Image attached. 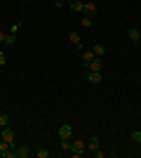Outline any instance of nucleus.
Instances as JSON below:
<instances>
[{
	"label": "nucleus",
	"instance_id": "obj_5",
	"mask_svg": "<svg viewBox=\"0 0 141 158\" xmlns=\"http://www.w3.org/2000/svg\"><path fill=\"white\" fill-rule=\"evenodd\" d=\"M0 40H2V43H7V45H14V43H17V35H14V33L0 31Z\"/></svg>",
	"mask_w": 141,
	"mask_h": 158
},
{
	"label": "nucleus",
	"instance_id": "obj_23",
	"mask_svg": "<svg viewBox=\"0 0 141 158\" xmlns=\"http://www.w3.org/2000/svg\"><path fill=\"white\" fill-rule=\"evenodd\" d=\"M64 2H66V0H54V5H57V7H64Z\"/></svg>",
	"mask_w": 141,
	"mask_h": 158
},
{
	"label": "nucleus",
	"instance_id": "obj_14",
	"mask_svg": "<svg viewBox=\"0 0 141 158\" xmlns=\"http://www.w3.org/2000/svg\"><path fill=\"white\" fill-rule=\"evenodd\" d=\"M68 38H71V43H73V45H82V38H80V35H78L75 31L68 33Z\"/></svg>",
	"mask_w": 141,
	"mask_h": 158
},
{
	"label": "nucleus",
	"instance_id": "obj_9",
	"mask_svg": "<svg viewBox=\"0 0 141 158\" xmlns=\"http://www.w3.org/2000/svg\"><path fill=\"white\" fill-rule=\"evenodd\" d=\"M71 10H73L75 14H82V10H85V0H75V2H71Z\"/></svg>",
	"mask_w": 141,
	"mask_h": 158
},
{
	"label": "nucleus",
	"instance_id": "obj_16",
	"mask_svg": "<svg viewBox=\"0 0 141 158\" xmlns=\"http://www.w3.org/2000/svg\"><path fill=\"white\" fill-rule=\"evenodd\" d=\"M129 137H132L134 144H141V130H132V132H129Z\"/></svg>",
	"mask_w": 141,
	"mask_h": 158
},
{
	"label": "nucleus",
	"instance_id": "obj_3",
	"mask_svg": "<svg viewBox=\"0 0 141 158\" xmlns=\"http://www.w3.org/2000/svg\"><path fill=\"white\" fill-rule=\"evenodd\" d=\"M82 14H85V17H94V14H96V5H94L92 0H85V10H82Z\"/></svg>",
	"mask_w": 141,
	"mask_h": 158
},
{
	"label": "nucleus",
	"instance_id": "obj_4",
	"mask_svg": "<svg viewBox=\"0 0 141 158\" xmlns=\"http://www.w3.org/2000/svg\"><path fill=\"white\" fill-rule=\"evenodd\" d=\"M71 135H73V127L68 125V123H64V125L59 127V137L61 139H71Z\"/></svg>",
	"mask_w": 141,
	"mask_h": 158
},
{
	"label": "nucleus",
	"instance_id": "obj_7",
	"mask_svg": "<svg viewBox=\"0 0 141 158\" xmlns=\"http://www.w3.org/2000/svg\"><path fill=\"white\" fill-rule=\"evenodd\" d=\"M2 139H5L7 144H12V146H14V132L10 130V127H2Z\"/></svg>",
	"mask_w": 141,
	"mask_h": 158
},
{
	"label": "nucleus",
	"instance_id": "obj_17",
	"mask_svg": "<svg viewBox=\"0 0 141 158\" xmlns=\"http://www.w3.org/2000/svg\"><path fill=\"white\" fill-rule=\"evenodd\" d=\"M7 123H10V116H7V113H0V127H7Z\"/></svg>",
	"mask_w": 141,
	"mask_h": 158
},
{
	"label": "nucleus",
	"instance_id": "obj_13",
	"mask_svg": "<svg viewBox=\"0 0 141 158\" xmlns=\"http://www.w3.org/2000/svg\"><path fill=\"white\" fill-rule=\"evenodd\" d=\"M92 52H94V54H96V57H104V54H106V47L101 45V43H96V45H94V47H92Z\"/></svg>",
	"mask_w": 141,
	"mask_h": 158
},
{
	"label": "nucleus",
	"instance_id": "obj_22",
	"mask_svg": "<svg viewBox=\"0 0 141 158\" xmlns=\"http://www.w3.org/2000/svg\"><path fill=\"white\" fill-rule=\"evenodd\" d=\"M19 28H21V24L17 21V24H12V31H10V33H14V35H17V31H19Z\"/></svg>",
	"mask_w": 141,
	"mask_h": 158
},
{
	"label": "nucleus",
	"instance_id": "obj_6",
	"mask_svg": "<svg viewBox=\"0 0 141 158\" xmlns=\"http://www.w3.org/2000/svg\"><path fill=\"white\" fill-rule=\"evenodd\" d=\"M127 38L132 40V43H139V38H141V31H139V28H134V26H132V28H127Z\"/></svg>",
	"mask_w": 141,
	"mask_h": 158
},
{
	"label": "nucleus",
	"instance_id": "obj_24",
	"mask_svg": "<svg viewBox=\"0 0 141 158\" xmlns=\"http://www.w3.org/2000/svg\"><path fill=\"white\" fill-rule=\"evenodd\" d=\"M68 2H75V0H68Z\"/></svg>",
	"mask_w": 141,
	"mask_h": 158
},
{
	"label": "nucleus",
	"instance_id": "obj_10",
	"mask_svg": "<svg viewBox=\"0 0 141 158\" xmlns=\"http://www.w3.org/2000/svg\"><path fill=\"white\" fill-rule=\"evenodd\" d=\"M94 57H96V54H94L92 50H85V52H82V64H85V69L89 66V61H92Z\"/></svg>",
	"mask_w": 141,
	"mask_h": 158
},
{
	"label": "nucleus",
	"instance_id": "obj_21",
	"mask_svg": "<svg viewBox=\"0 0 141 158\" xmlns=\"http://www.w3.org/2000/svg\"><path fill=\"white\" fill-rule=\"evenodd\" d=\"M5 64H7V52L0 50V66H5Z\"/></svg>",
	"mask_w": 141,
	"mask_h": 158
},
{
	"label": "nucleus",
	"instance_id": "obj_19",
	"mask_svg": "<svg viewBox=\"0 0 141 158\" xmlns=\"http://www.w3.org/2000/svg\"><path fill=\"white\" fill-rule=\"evenodd\" d=\"M35 156H38V158H47V156H49V151H47V149H38Z\"/></svg>",
	"mask_w": 141,
	"mask_h": 158
},
{
	"label": "nucleus",
	"instance_id": "obj_18",
	"mask_svg": "<svg viewBox=\"0 0 141 158\" xmlns=\"http://www.w3.org/2000/svg\"><path fill=\"white\" fill-rule=\"evenodd\" d=\"M61 151H68V153H71V142H68V139H61Z\"/></svg>",
	"mask_w": 141,
	"mask_h": 158
},
{
	"label": "nucleus",
	"instance_id": "obj_15",
	"mask_svg": "<svg viewBox=\"0 0 141 158\" xmlns=\"http://www.w3.org/2000/svg\"><path fill=\"white\" fill-rule=\"evenodd\" d=\"M80 24H82L85 28H92V26H94V17H82Z\"/></svg>",
	"mask_w": 141,
	"mask_h": 158
},
{
	"label": "nucleus",
	"instance_id": "obj_8",
	"mask_svg": "<svg viewBox=\"0 0 141 158\" xmlns=\"http://www.w3.org/2000/svg\"><path fill=\"white\" fill-rule=\"evenodd\" d=\"M87 151H99V137H89L87 139Z\"/></svg>",
	"mask_w": 141,
	"mask_h": 158
},
{
	"label": "nucleus",
	"instance_id": "obj_11",
	"mask_svg": "<svg viewBox=\"0 0 141 158\" xmlns=\"http://www.w3.org/2000/svg\"><path fill=\"white\" fill-rule=\"evenodd\" d=\"M87 71H99V73H101V59H99V57H94V59L89 61Z\"/></svg>",
	"mask_w": 141,
	"mask_h": 158
},
{
	"label": "nucleus",
	"instance_id": "obj_2",
	"mask_svg": "<svg viewBox=\"0 0 141 158\" xmlns=\"http://www.w3.org/2000/svg\"><path fill=\"white\" fill-rule=\"evenodd\" d=\"M85 78H87L89 85H101V73L99 71H87V73H85Z\"/></svg>",
	"mask_w": 141,
	"mask_h": 158
},
{
	"label": "nucleus",
	"instance_id": "obj_20",
	"mask_svg": "<svg viewBox=\"0 0 141 158\" xmlns=\"http://www.w3.org/2000/svg\"><path fill=\"white\" fill-rule=\"evenodd\" d=\"M10 146H12V144H7L5 139H2V142H0V156H2V153H5L7 149H10Z\"/></svg>",
	"mask_w": 141,
	"mask_h": 158
},
{
	"label": "nucleus",
	"instance_id": "obj_1",
	"mask_svg": "<svg viewBox=\"0 0 141 158\" xmlns=\"http://www.w3.org/2000/svg\"><path fill=\"white\" fill-rule=\"evenodd\" d=\"M85 151H87V142L85 139H75L71 144V156H82Z\"/></svg>",
	"mask_w": 141,
	"mask_h": 158
},
{
	"label": "nucleus",
	"instance_id": "obj_12",
	"mask_svg": "<svg viewBox=\"0 0 141 158\" xmlns=\"http://www.w3.org/2000/svg\"><path fill=\"white\" fill-rule=\"evenodd\" d=\"M28 156H31L28 146H17V158H28Z\"/></svg>",
	"mask_w": 141,
	"mask_h": 158
},
{
	"label": "nucleus",
	"instance_id": "obj_25",
	"mask_svg": "<svg viewBox=\"0 0 141 158\" xmlns=\"http://www.w3.org/2000/svg\"><path fill=\"white\" fill-rule=\"evenodd\" d=\"M139 43H141V38H139Z\"/></svg>",
	"mask_w": 141,
	"mask_h": 158
}]
</instances>
